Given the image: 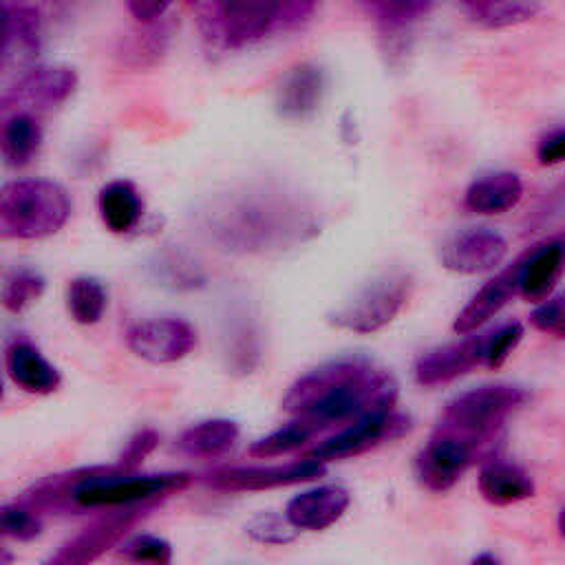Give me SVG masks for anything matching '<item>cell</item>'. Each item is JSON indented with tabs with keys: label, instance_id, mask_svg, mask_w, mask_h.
Returning <instances> with one entry per match:
<instances>
[{
	"label": "cell",
	"instance_id": "obj_34",
	"mask_svg": "<svg viewBox=\"0 0 565 565\" xmlns=\"http://www.w3.org/2000/svg\"><path fill=\"white\" fill-rule=\"evenodd\" d=\"M373 2L384 24L391 29H399L422 18L433 7L435 0H373Z\"/></svg>",
	"mask_w": 565,
	"mask_h": 565
},
{
	"label": "cell",
	"instance_id": "obj_10",
	"mask_svg": "<svg viewBox=\"0 0 565 565\" xmlns=\"http://www.w3.org/2000/svg\"><path fill=\"white\" fill-rule=\"evenodd\" d=\"M327 472L322 461L302 457V461H289L280 466H234L221 468L207 475L205 483L221 492H258L271 488H285L307 483Z\"/></svg>",
	"mask_w": 565,
	"mask_h": 565
},
{
	"label": "cell",
	"instance_id": "obj_6",
	"mask_svg": "<svg viewBox=\"0 0 565 565\" xmlns=\"http://www.w3.org/2000/svg\"><path fill=\"white\" fill-rule=\"evenodd\" d=\"M157 503H139V505H119L108 508V514H102L90 525H86L79 534L68 539L49 563L55 565H84L99 558L110 547L119 545L128 532L148 516V512Z\"/></svg>",
	"mask_w": 565,
	"mask_h": 565
},
{
	"label": "cell",
	"instance_id": "obj_32",
	"mask_svg": "<svg viewBox=\"0 0 565 565\" xmlns=\"http://www.w3.org/2000/svg\"><path fill=\"white\" fill-rule=\"evenodd\" d=\"M245 532L249 539L265 543V545H285L296 539L294 527L287 519H282L276 512H260L245 525Z\"/></svg>",
	"mask_w": 565,
	"mask_h": 565
},
{
	"label": "cell",
	"instance_id": "obj_4",
	"mask_svg": "<svg viewBox=\"0 0 565 565\" xmlns=\"http://www.w3.org/2000/svg\"><path fill=\"white\" fill-rule=\"evenodd\" d=\"M68 192L51 179H15L0 188V241H40L71 216Z\"/></svg>",
	"mask_w": 565,
	"mask_h": 565
},
{
	"label": "cell",
	"instance_id": "obj_2",
	"mask_svg": "<svg viewBox=\"0 0 565 565\" xmlns=\"http://www.w3.org/2000/svg\"><path fill=\"white\" fill-rule=\"evenodd\" d=\"M395 377L366 358H338L300 375L282 397V411L316 433L347 426L397 402Z\"/></svg>",
	"mask_w": 565,
	"mask_h": 565
},
{
	"label": "cell",
	"instance_id": "obj_26",
	"mask_svg": "<svg viewBox=\"0 0 565 565\" xmlns=\"http://www.w3.org/2000/svg\"><path fill=\"white\" fill-rule=\"evenodd\" d=\"M44 287H46V280L35 269H29V267L15 269L7 276L2 285L0 302L7 311L22 313L24 309H29L33 302L40 300V296L44 294Z\"/></svg>",
	"mask_w": 565,
	"mask_h": 565
},
{
	"label": "cell",
	"instance_id": "obj_16",
	"mask_svg": "<svg viewBox=\"0 0 565 565\" xmlns=\"http://www.w3.org/2000/svg\"><path fill=\"white\" fill-rule=\"evenodd\" d=\"M327 79L324 71L311 62H300L291 66L278 90H276V110L282 119L302 121L311 117L324 97Z\"/></svg>",
	"mask_w": 565,
	"mask_h": 565
},
{
	"label": "cell",
	"instance_id": "obj_23",
	"mask_svg": "<svg viewBox=\"0 0 565 565\" xmlns=\"http://www.w3.org/2000/svg\"><path fill=\"white\" fill-rule=\"evenodd\" d=\"M97 210L113 234H128L141 221L143 201L132 181L115 179L99 190Z\"/></svg>",
	"mask_w": 565,
	"mask_h": 565
},
{
	"label": "cell",
	"instance_id": "obj_11",
	"mask_svg": "<svg viewBox=\"0 0 565 565\" xmlns=\"http://www.w3.org/2000/svg\"><path fill=\"white\" fill-rule=\"evenodd\" d=\"M196 329L183 318L139 320L126 331L128 349L150 364H172L196 347Z\"/></svg>",
	"mask_w": 565,
	"mask_h": 565
},
{
	"label": "cell",
	"instance_id": "obj_5",
	"mask_svg": "<svg viewBox=\"0 0 565 565\" xmlns=\"http://www.w3.org/2000/svg\"><path fill=\"white\" fill-rule=\"evenodd\" d=\"M413 287L415 282L408 271H388L362 287L342 307L331 311L329 322L351 333H375L391 324L406 307Z\"/></svg>",
	"mask_w": 565,
	"mask_h": 565
},
{
	"label": "cell",
	"instance_id": "obj_30",
	"mask_svg": "<svg viewBox=\"0 0 565 565\" xmlns=\"http://www.w3.org/2000/svg\"><path fill=\"white\" fill-rule=\"evenodd\" d=\"M523 338V324L512 320L501 324L494 331L486 333V355H483V366L488 369H499L503 362L510 358V353L516 349V344Z\"/></svg>",
	"mask_w": 565,
	"mask_h": 565
},
{
	"label": "cell",
	"instance_id": "obj_37",
	"mask_svg": "<svg viewBox=\"0 0 565 565\" xmlns=\"http://www.w3.org/2000/svg\"><path fill=\"white\" fill-rule=\"evenodd\" d=\"M536 159L541 166H558L565 159V130L561 126L541 135L536 143Z\"/></svg>",
	"mask_w": 565,
	"mask_h": 565
},
{
	"label": "cell",
	"instance_id": "obj_8",
	"mask_svg": "<svg viewBox=\"0 0 565 565\" xmlns=\"http://www.w3.org/2000/svg\"><path fill=\"white\" fill-rule=\"evenodd\" d=\"M77 88V73L71 66L44 64L24 73L2 97L0 115L31 113L42 115L64 104Z\"/></svg>",
	"mask_w": 565,
	"mask_h": 565
},
{
	"label": "cell",
	"instance_id": "obj_42",
	"mask_svg": "<svg viewBox=\"0 0 565 565\" xmlns=\"http://www.w3.org/2000/svg\"><path fill=\"white\" fill-rule=\"evenodd\" d=\"M472 563H497V556H492V554H481V556H475Z\"/></svg>",
	"mask_w": 565,
	"mask_h": 565
},
{
	"label": "cell",
	"instance_id": "obj_14",
	"mask_svg": "<svg viewBox=\"0 0 565 565\" xmlns=\"http://www.w3.org/2000/svg\"><path fill=\"white\" fill-rule=\"evenodd\" d=\"M565 243L561 236L534 245L516 263V294L527 302H541L552 296L563 274Z\"/></svg>",
	"mask_w": 565,
	"mask_h": 565
},
{
	"label": "cell",
	"instance_id": "obj_19",
	"mask_svg": "<svg viewBox=\"0 0 565 565\" xmlns=\"http://www.w3.org/2000/svg\"><path fill=\"white\" fill-rule=\"evenodd\" d=\"M9 377L26 393L49 395L62 384L60 371L29 340H13L4 351Z\"/></svg>",
	"mask_w": 565,
	"mask_h": 565
},
{
	"label": "cell",
	"instance_id": "obj_31",
	"mask_svg": "<svg viewBox=\"0 0 565 565\" xmlns=\"http://www.w3.org/2000/svg\"><path fill=\"white\" fill-rule=\"evenodd\" d=\"M121 556L135 563H154V565H166L172 561V545L154 534H139L121 545Z\"/></svg>",
	"mask_w": 565,
	"mask_h": 565
},
{
	"label": "cell",
	"instance_id": "obj_39",
	"mask_svg": "<svg viewBox=\"0 0 565 565\" xmlns=\"http://www.w3.org/2000/svg\"><path fill=\"white\" fill-rule=\"evenodd\" d=\"M172 2L174 0H126V7L139 24H152L166 15Z\"/></svg>",
	"mask_w": 565,
	"mask_h": 565
},
{
	"label": "cell",
	"instance_id": "obj_13",
	"mask_svg": "<svg viewBox=\"0 0 565 565\" xmlns=\"http://www.w3.org/2000/svg\"><path fill=\"white\" fill-rule=\"evenodd\" d=\"M483 355H486V333H477L450 342L444 347H437L415 362V382L419 386H439L448 384L477 366H483Z\"/></svg>",
	"mask_w": 565,
	"mask_h": 565
},
{
	"label": "cell",
	"instance_id": "obj_12",
	"mask_svg": "<svg viewBox=\"0 0 565 565\" xmlns=\"http://www.w3.org/2000/svg\"><path fill=\"white\" fill-rule=\"evenodd\" d=\"M508 254V241L490 227H468L450 236L441 249L446 269L461 276L492 271Z\"/></svg>",
	"mask_w": 565,
	"mask_h": 565
},
{
	"label": "cell",
	"instance_id": "obj_38",
	"mask_svg": "<svg viewBox=\"0 0 565 565\" xmlns=\"http://www.w3.org/2000/svg\"><path fill=\"white\" fill-rule=\"evenodd\" d=\"M318 0H274L276 22L282 26H296L311 15Z\"/></svg>",
	"mask_w": 565,
	"mask_h": 565
},
{
	"label": "cell",
	"instance_id": "obj_44",
	"mask_svg": "<svg viewBox=\"0 0 565 565\" xmlns=\"http://www.w3.org/2000/svg\"><path fill=\"white\" fill-rule=\"evenodd\" d=\"M2 397H4V384H2V375H0V402H2Z\"/></svg>",
	"mask_w": 565,
	"mask_h": 565
},
{
	"label": "cell",
	"instance_id": "obj_18",
	"mask_svg": "<svg viewBox=\"0 0 565 565\" xmlns=\"http://www.w3.org/2000/svg\"><path fill=\"white\" fill-rule=\"evenodd\" d=\"M516 296V263L499 271L490 278L472 298L470 302L457 313L452 322V331L459 335H468L481 329L488 320H492L512 298Z\"/></svg>",
	"mask_w": 565,
	"mask_h": 565
},
{
	"label": "cell",
	"instance_id": "obj_24",
	"mask_svg": "<svg viewBox=\"0 0 565 565\" xmlns=\"http://www.w3.org/2000/svg\"><path fill=\"white\" fill-rule=\"evenodd\" d=\"M238 424L227 417L203 419L188 426L179 439L177 450L188 457H218L225 455L238 439Z\"/></svg>",
	"mask_w": 565,
	"mask_h": 565
},
{
	"label": "cell",
	"instance_id": "obj_1",
	"mask_svg": "<svg viewBox=\"0 0 565 565\" xmlns=\"http://www.w3.org/2000/svg\"><path fill=\"white\" fill-rule=\"evenodd\" d=\"M199 221L212 243L234 254L289 249L316 232L313 212L285 188H245L210 201Z\"/></svg>",
	"mask_w": 565,
	"mask_h": 565
},
{
	"label": "cell",
	"instance_id": "obj_3",
	"mask_svg": "<svg viewBox=\"0 0 565 565\" xmlns=\"http://www.w3.org/2000/svg\"><path fill=\"white\" fill-rule=\"evenodd\" d=\"M527 402L530 393L519 384H483L455 395L435 428L472 444L483 461L494 457L508 417Z\"/></svg>",
	"mask_w": 565,
	"mask_h": 565
},
{
	"label": "cell",
	"instance_id": "obj_17",
	"mask_svg": "<svg viewBox=\"0 0 565 565\" xmlns=\"http://www.w3.org/2000/svg\"><path fill=\"white\" fill-rule=\"evenodd\" d=\"M225 49H241L260 40L276 22L274 0H221Z\"/></svg>",
	"mask_w": 565,
	"mask_h": 565
},
{
	"label": "cell",
	"instance_id": "obj_28",
	"mask_svg": "<svg viewBox=\"0 0 565 565\" xmlns=\"http://www.w3.org/2000/svg\"><path fill=\"white\" fill-rule=\"evenodd\" d=\"M539 9L536 0H492L470 15L483 26H510L534 18Z\"/></svg>",
	"mask_w": 565,
	"mask_h": 565
},
{
	"label": "cell",
	"instance_id": "obj_29",
	"mask_svg": "<svg viewBox=\"0 0 565 565\" xmlns=\"http://www.w3.org/2000/svg\"><path fill=\"white\" fill-rule=\"evenodd\" d=\"M227 358L232 369L241 373H249L258 358H260V340L254 324L247 320L238 322L234 329H230L227 335Z\"/></svg>",
	"mask_w": 565,
	"mask_h": 565
},
{
	"label": "cell",
	"instance_id": "obj_27",
	"mask_svg": "<svg viewBox=\"0 0 565 565\" xmlns=\"http://www.w3.org/2000/svg\"><path fill=\"white\" fill-rule=\"evenodd\" d=\"M316 435V430L300 422V419H294L289 422L287 426L269 433L267 437H260L258 441H254L247 452L249 457H256V459H271V457H280V455H287V452H294L298 448H302L311 437Z\"/></svg>",
	"mask_w": 565,
	"mask_h": 565
},
{
	"label": "cell",
	"instance_id": "obj_21",
	"mask_svg": "<svg viewBox=\"0 0 565 565\" xmlns=\"http://www.w3.org/2000/svg\"><path fill=\"white\" fill-rule=\"evenodd\" d=\"M523 199V181L516 172H490L475 179L466 194L463 205L483 216H494L512 210Z\"/></svg>",
	"mask_w": 565,
	"mask_h": 565
},
{
	"label": "cell",
	"instance_id": "obj_15",
	"mask_svg": "<svg viewBox=\"0 0 565 565\" xmlns=\"http://www.w3.org/2000/svg\"><path fill=\"white\" fill-rule=\"evenodd\" d=\"M351 503V494L342 486H318L289 499L285 519L294 530L322 532L338 523Z\"/></svg>",
	"mask_w": 565,
	"mask_h": 565
},
{
	"label": "cell",
	"instance_id": "obj_43",
	"mask_svg": "<svg viewBox=\"0 0 565 565\" xmlns=\"http://www.w3.org/2000/svg\"><path fill=\"white\" fill-rule=\"evenodd\" d=\"M4 561H11V554H9V552H4V550H2V545H0V563H4Z\"/></svg>",
	"mask_w": 565,
	"mask_h": 565
},
{
	"label": "cell",
	"instance_id": "obj_9",
	"mask_svg": "<svg viewBox=\"0 0 565 565\" xmlns=\"http://www.w3.org/2000/svg\"><path fill=\"white\" fill-rule=\"evenodd\" d=\"M477 461H481V455L472 444L435 428L428 444L415 457V477L426 490L446 492Z\"/></svg>",
	"mask_w": 565,
	"mask_h": 565
},
{
	"label": "cell",
	"instance_id": "obj_40",
	"mask_svg": "<svg viewBox=\"0 0 565 565\" xmlns=\"http://www.w3.org/2000/svg\"><path fill=\"white\" fill-rule=\"evenodd\" d=\"M13 51V22L9 0H0V66L11 57Z\"/></svg>",
	"mask_w": 565,
	"mask_h": 565
},
{
	"label": "cell",
	"instance_id": "obj_20",
	"mask_svg": "<svg viewBox=\"0 0 565 565\" xmlns=\"http://www.w3.org/2000/svg\"><path fill=\"white\" fill-rule=\"evenodd\" d=\"M477 483L481 497L492 505H512L534 494L532 477L516 463L497 457L483 459Z\"/></svg>",
	"mask_w": 565,
	"mask_h": 565
},
{
	"label": "cell",
	"instance_id": "obj_41",
	"mask_svg": "<svg viewBox=\"0 0 565 565\" xmlns=\"http://www.w3.org/2000/svg\"><path fill=\"white\" fill-rule=\"evenodd\" d=\"M488 2H492V0H461V4L472 13V11H477V9H481V7H486Z\"/></svg>",
	"mask_w": 565,
	"mask_h": 565
},
{
	"label": "cell",
	"instance_id": "obj_36",
	"mask_svg": "<svg viewBox=\"0 0 565 565\" xmlns=\"http://www.w3.org/2000/svg\"><path fill=\"white\" fill-rule=\"evenodd\" d=\"M159 446V433L150 426L146 428H139L124 446L121 455H119V461L117 466L124 468V470H137L143 459Z\"/></svg>",
	"mask_w": 565,
	"mask_h": 565
},
{
	"label": "cell",
	"instance_id": "obj_35",
	"mask_svg": "<svg viewBox=\"0 0 565 565\" xmlns=\"http://www.w3.org/2000/svg\"><path fill=\"white\" fill-rule=\"evenodd\" d=\"M530 322L541 333L563 338L565 335V302H563V296L556 294V296H547L545 300H541L539 307L532 311Z\"/></svg>",
	"mask_w": 565,
	"mask_h": 565
},
{
	"label": "cell",
	"instance_id": "obj_7",
	"mask_svg": "<svg viewBox=\"0 0 565 565\" xmlns=\"http://www.w3.org/2000/svg\"><path fill=\"white\" fill-rule=\"evenodd\" d=\"M411 419L393 408L371 413L366 417H360L347 426H342L333 437L324 439L316 448H311L305 457L316 461H338L358 457L371 448H377L386 441L399 439L404 433H408Z\"/></svg>",
	"mask_w": 565,
	"mask_h": 565
},
{
	"label": "cell",
	"instance_id": "obj_22",
	"mask_svg": "<svg viewBox=\"0 0 565 565\" xmlns=\"http://www.w3.org/2000/svg\"><path fill=\"white\" fill-rule=\"evenodd\" d=\"M44 130L38 115L7 113L0 115V157L9 168L29 166L40 152Z\"/></svg>",
	"mask_w": 565,
	"mask_h": 565
},
{
	"label": "cell",
	"instance_id": "obj_25",
	"mask_svg": "<svg viewBox=\"0 0 565 565\" xmlns=\"http://www.w3.org/2000/svg\"><path fill=\"white\" fill-rule=\"evenodd\" d=\"M106 289L93 276H77L68 282L66 307L77 324H95L106 311Z\"/></svg>",
	"mask_w": 565,
	"mask_h": 565
},
{
	"label": "cell",
	"instance_id": "obj_33",
	"mask_svg": "<svg viewBox=\"0 0 565 565\" xmlns=\"http://www.w3.org/2000/svg\"><path fill=\"white\" fill-rule=\"evenodd\" d=\"M201 38L210 49H225L223 42V20H221V0H185Z\"/></svg>",
	"mask_w": 565,
	"mask_h": 565
}]
</instances>
